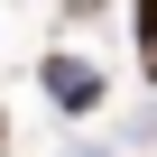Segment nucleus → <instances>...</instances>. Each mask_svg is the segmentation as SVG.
<instances>
[{
  "mask_svg": "<svg viewBox=\"0 0 157 157\" xmlns=\"http://www.w3.org/2000/svg\"><path fill=\"white\" fill-rule=\"evenodd\" d=\"M139 46H148V74H157V0H139Z\"/></svg>",
  "mask_w": 157,
  "mask_h": 157,
  "instance_id": "f257e3e1",
  "label": "nucleus"
},
{
  "mask_svg": "<svg viewBox=\"0 0 157 157\" xmlns=\"http://www.w3.org/2000/svg\"><path fill=\"white\" fill-rule=\"evenodd\" d=\"M0 157H10V120H0Z\"/></svg>",
  "mask_w": 157,
  "mask_h": 157,
  "instance_id": "f03ea898",
  "label": "nucleus"
}]
</instances>
